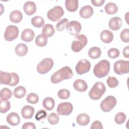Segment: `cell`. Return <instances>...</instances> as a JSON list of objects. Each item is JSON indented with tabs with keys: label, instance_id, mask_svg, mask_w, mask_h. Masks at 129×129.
<instances>
[{
	"label": "cell",
	"instance_id": "35",
	"mask_svg": "<svg viewBox=\"0 0 129 129\" xmlns=\"http://www.w3.org/2000/svg\"><path fill=\"white\" fill-rule=\"evenodd\" d=\"M126 120L125 114L122 112H119L117 113L114 117V120L115 122L118 124H122L125 122Z\"/></svg>",
	"mask_w": 129,
	"mask_h": 129
},
{
	"label": "cell",
	"instance_id": "6",
	"mask_svg": "<svg viewBox=\"0 0 129 129\" xmlns=\"http://www.w3.org/2000/svg\"><path fill=\"white\" fill-rule=\"evenodd\" d=\"M114 72L119 75L127 74L129 72V61L124 60H118L114 63Z\"/></svg>",
	"mask_w": 129,
	"mask_h": 129
},
{
	"label": "cell",
	"instance_id": "44",
	"mask_svg": "<svg viewBox=\"0 0 129 129\" xmlns=\"http://www.w3.org/2000/svg\"><path fill=\"white\" fill-rule=\"evenodd\" d=\"M12 75V81L10 84V86H15L17 85L19 82V77L17 74L15 73H11Z\"/></svg>",
	"mask_w": 129,
	"mask_h": 129
},
{
	"label": "cell",
	"instance_id": "26",
	"mask_svg": "<svg viewBox=\"0 0 129 129\" xmlns=\"http://www.w3.org/2000/svg\"><path fill=\"white\" fill-rule=\"evenodd\" d=\"M15 51L17 55L23 56L27 53L28 47L25 44L19 43L16 46Z\"/></svg>",
	"mask_w": 129,
	"mask_h": 129
},
{
	"label": "cell",
	"instance_id": "21",
	"mask_svg": "<svg viewBox=\"0 0 129 129\" xmlns=\"http://www.w3.org/2000/svg\"><path fill=\"white\" fill-rule=\"evenodd\" d=\"M55 33L53 26L50 24H45L42 30V34L45 37H51Z\"/></svg>",
	"mask_w": 129,
	"mask_h": 129
},
{
	"label": "cell",
	"instance_id": "17",
	"mask_svg": "<svg viewBox=\"0 0 129 129\" xmlns=\"http://www.w3.org/2000/svg\"><path fill=\"white\" fill-rule=\"evenodd\" d=\"M34 36L35 33L32 30L25 29L22 32L21 38L23 41L28 42L32 41L33 40Z\"/></svg>",
	"mask_w": 129,
	"mask_h": 129
},
{
	"label": "cell",
	"instance_id": "19",
	"mask_svg": "<svg viewBox=\"0 0 129 129\" xmlns=\"http://www.w3.org/2000/svg\"><path fill=\"white\" fill-rule=\"evenodd\" d=\"M73 87L76 91L80 92L86 91L88 88L86 82L82 79L76 80L73 84Z\"/></svg>",
	"mask_w": 129,
	"mask_h": 129
},
{
	"label": "cell",
	"instance_id": "28",
	"mask_svg": "<svg viewBox=\"0 0 129 129\" xmlns=\"http://www.w3.org/2000/svg\"><path fill=\"white\" fill-rule=\"evenodd\" d=\"M42 105L43 107L46 110H51L54 107V100L51 97H46L43 100Z\"/></svg>",
	"mask_w": 129,
	"mask_h": 129
},
{
	"label": "cell",
	"instance_id": "9",
	"mask_svg": "<svg viewBox=\"0 0 129 129\" xmlns=\"http://www.w3.org/2000/svg\"><path fill=\"white\" fill-rule=\"evenodd\" d=\"M19 34V29L15 25L7 27L4 33V38L8 41H12L16 39Z\"/></svg>",
	"mask_w": 129,
	"mask_h": 129
},
{
	"label": "cell",
	"instance_id": "13",
	"mask_svg": "<svg viewBox=\"0 0 129 129\" xmlns=\"http://www.w3.org/2000/svg\"><path fill=\"white\" fill-rule=\"evenodd\" d=\"M122 25V20L118 17H114L111 18L108 23L109 28L113 31L119 30Z\"/></svg>",
	"mask_w": 129,
	"mask_h": 129
},
{
	"label": "cell",
	"instance_id": "16",
	"mask_svg": "<svg viewBox=\"0 0 129 129\" xmlns=\"http://www.w3.org/2000/svg\"><path fill=\"white\" fill-rule=\"evenodd\" d=\"M34 108L32 106L25 105L21 110L22 116L25 119H30L34 115Z\"/></svg>",
	"mask_w": 129,
	"mask_h": 129
},
{
	"label": "cell",
	"instance_id": "30",
	"mask_svg": "<svg viewBox=\"0 0 129 129\" xmlns=\"http://www.w3.org/2000/svg\"><path fill=\"white\" fill-rule=\"evenodd\" d=\"M13 93L14 95L16 98H22L25 95L26 93V90L23 86H20L14 89Z\"/></svg>",
	"mask_w": 129,
	"mask_h": 129
},
{
	"label": "cell",
	"instance_id": "4",
	"mask_svg": "<svg viewBox=\"0 0 129 129\" xmlns=\"http://www.w3.org/2000/svg\"><path fill=\"white\" fill-rule=\"evenodd\" d=\"M75 38L76 39L73 41L71 48L73 51L78 52L81 51L87 44V38L84 34H78L75 36Z\"/></svg>",
	"mask_w": 129,
	"mask_h": 129
},
{
	"label": "cell",
	"instance_id": "11",
	"mask_svg": "<svg viewBox=\"0 0 129 129\" xmlns=\"http://www.w3.org/2000/svg\"><path fill=\"white\" fill-rule=\"evenodd\" d=\"M73 105L70 102H62L58 105L57 112L58 115H69L73 111Z\"/></svg>",
	"mask_w": 129,
	"mask_h": 129
},
{
	"label": "cell",
	"instance_id": "27",
	"mask_svg": "<svg viewBox=\"0 0 129 129\" xmlns=\"http://www.w3.org/2000/svg\"><path fill=\"white\" fill-rule=\"evenodd\" d=\"M88 54L89 56L92 59L98 58L100 57L101 55V49L99 47L96 46L92 47L89 50Z\"/></svg>",
	"mask_w": 129,
	"mask_h": 129
},
{
	"label": "cell",
	"instance_id": "10",
	"mask_svg": "<svg viewBox=\"0 0 129 129\" xmlns=\"http://www.w3.org/2000/svg\"><path fill=\"white\" fill-rule=\"evenodd\" d=\"M91 68L90 62L86 59H82L79 61L76 66V71L79 75H83L88 72Z\"/></svg>",
	"mask_w": 129,
	"mask_h": 129
},
{
	"label": "cell",
	"instance_id": "18",
	"mask_svg": "<svg viewBox=\"0 0 129 129\" xmlns=\"http://www.w3.org/2000/svg\"><path fill=\"white\" fill-rule=\"evenodd\" d=\"M93 14V9L89 5H86L83 7L79 12L81 17L84 19H88L91 17Z\"/></svg>",
	"mask_w": 129,
	"mask_h": 129
},
{
	"label": "cell",
	"instance_id": "38",
	"mask_svg": "<svg viewBox=\"0 0 129 129\" xmlns=\"http://www.w3.org/2000/svg\"><path fill=\"white\" fill-rule=\"evenodd\" d=\"M108 86L111 88H114L118 85L119 82L117 79L114 77H109L106 81Z\"/></svg>",
	"mask_w": 129,
	"mask_h": 129
},
{
	"label": "cell",
	"instance_id": "22",
	"mask_svg": "<svg viewBox=\"0 0 129 129\" xmlns=\"http://www.w3.org/2000/svg\"><path fill=\"white\" fill-rule=\"evenodd\" d=\"M65 6L67 10L70 12L77 11L79 6V2L77 0H66Z\"/></svg>",
	"mask_w": 129,
	"mask_h": 129
},
{
	"label": "cell",
	"instance_id": "25",
	"mask_svg": "<svg viewBox=\"0 0 129 129\" xmlns=\"http://www.w3.org/2000/svg\"><path fill=\"white\" fill-rule=\"evenodd\" d=\"M76 121L78 124L82 126L87 125L90 122L89 116L85 113H81L79 114L76 118Z\"/></svg>",
	"mask_w": 129,
	"mask_h": 129
},
{
	"label": "cell",
	"instance_id": "5",
	"mask_svg": "<svg viewBox=\"0 0 129 129\" xmlns=\"http://www.w3.org/2000/svg\"><path fill=\"white\" fill-rule=\"evenodd\" d=\"M53 61L51 58H45L42 60L37 66V71L40 74H44L48 72L53 67Z\"/></svg>",
	"mask_w": 129,
	"mask_h": 129
},
{
	"label": "cell",
	"instance_id": "43",
	"mask_svg": "<svg viewBox=\"0 0 129 129\" xmlns=\"http://www.w3.org/2000/svg\"><path fill=\"white\" fill-rule=\"evenodd\" d=\"M47 112L46 111L43 109H40L36 113L35 118L37 120L39 121L42 119L45 118L47 117Z\"/></svg>",
	"mask_w": 129,
	"mask_h": 129
},
{
	"label": "cell",
	"instance_id": "45",
	"mask_svg": "<svg viewBox=\"0 0 129 129\" xmlns=\"http://www.w3.org/2000/svg\"><path fill=\"white\" fill-rule=\"evenodd\" d=\"M90 128L91 129H102L103 126L100 121L99 120H95L92 123Z\"/></svg>",
	"mask_w": 129,
	"mask_h": 129
},
{
	"label": "cell",
	"instance_id": "8",
	"mask_svg": "<svg viewBox=\"0 0 129 129\" xmlns=\"http://www.w3.org/2000/svg\"><path fill=\"white\" fill-rule=\"evenodd\" d=\"M63 14L64 11L62 7L56 6L48 11L47 13V17L50 21L56 22L61 19Z\"/></svg>",
	"mask_w": 129,
	"mask_h": 129
},
{
	"label": "cell",
	"instance_id": "24",
	"mask_svg": "<svg viewBox=\"0 0 129 129\" xmlns=\"http://www.w3.org/2000/svg\"><path fill=\"white\" fill-rule=\"evenodd\" d=\"M23 18L22 13L18 10L12 11L10 14V21L14 23H18L21 21Z\"/></svg>",
	"mask_w": 129,
	"mask_h": 129
},
{
	"label": "cell",
	"instance_id": "15",
	"mask_svg": "<svg viewBox=\"0 0 129 129\" xmlns=\"http://www.w3.org/2000/svg\"><path fill=\"white\" fill-rule=\"evenodd\" d=\"M24 12L29 16L34 14L36 11V6L35 4L31 1L26 2L23 6Z\"/></svg>",
	"mask_w": 129,
	"mask_h": 129
},
{
	"label": "cell",
	"instance_id": "48",
	"mask_svg": "<svg viewBox=\"0 0 129 129\" xmlns=\"http://www.w3.org/2000/svg\"><path fill=\"white\" fill-rule=\"evenodd\" d=\"M123 55L126 58H129V46H127L123 50Z\"/></svg>",
	"mask_w": 129,
	"mask_h": 129
},
{
	"label": "cell",
	"instance_id": "2",
	"mask_svg": "<svg viewBox=\"0 0 129 129\" xmlns=\"http://www.w3.org/2000/svg\"><path fill=\"white\" fill-rule=\"evenodd\" d=\"M110 71V63L106 59H102L95 64L93 69L94 75L98 78L106 76Z\"/></svg>",
	"mask_w": 129,
	"mask_h": 129
},
{
	"label": "cell",
	"instance_id": "47",
	"mask_svg": "<svg viewBox=\"0 0 129 129\" xmlns=\"http://www.w3.org/2000/svg\"><path fill=\"white\" fill-rule=\"evenodd\" d=\"M91 3L96 7H100L103 5L105 2L104 0H91Z\"/></svg>",
	"mask_w": 129,
	"mask_h": 129
},
{
	"label": "cell",
	"instance_id": "12",
	"mask_svg": "<svg viewBox=\"0 0 129 129\" xmlns=\"http://www.w3.org/2000/svg\"><path fill=\"white\" fill-rule=\"evenodd\" d=\"M66 29L71 35L75 36L78 35L81 31L82 26L80 22L76 21H72L68 23Z\"/></svg>",
	"mask_w": 129,
	"mask_h": 129
},
{
	"label": "cell",
	"instance_id": "36",
	"mask_svg": "<svg viewBox=\"0 0 129 129\" xmlns=\"http://www.w3.org/2000/svg\"><path fill=\"white\" fill-rule=\"evenodd\" d=\"M26 100L28 102L31 104H35L38 102L39 100V97L37 94L33 93H31L27 95Z\"/></svg>",
	"mask_w": 129,
	"mask_h": 129
},
{
	"label": "cell",
	"instance_id": "42",
	"mask_svg": "<svg viewBox=\"0 0 129 129\" xmlns=\"http://www.w3.org/2000/svg\"><path fill=\"white\" fill-rule=\"evenodd\" d=\"M120 52L119 50L115 48H110L108 50L107 54L108 56L111 58H115L119 56Z\"/></svg>",
	"mask_w": 129,
	"mask_h": 129
},
{
	"label": "cell",
	"instance_id": "32",
	"mask_svg": "<svg viewBox=\"0 0 129 129\" xmlns=\"http://www.w3.org/2000/svg\"><path fill=\"white\" fill-rule=\"evenodd\" d=\"M31 24L33 26L37 28H40L44 24V19L39 16H36L31 19Z\"/></svg>",
	"mask_w": 129,
	"mask_h": 129
},
{
	"label": "cell",
	"instance_id": "20",
	"mask_svg": "<svg viewBox=\"0 0 129 129\" xmlns=\"http://www.w3.org/2000/svg\"><path fill=\"white\" fill-rule=\"evenodd\" d=\"M101 40L105 43H110L113 39V34L111 31L108 30H103L100 35Z\"/></svg>",
	"mask_w": 129,
	"mask_h": 129
},
{
	"label": "cell",
	"instance_id": "1",
	"mask_svg": "<svg viewBox=\"0 0 129 129\" xmlns=\"http://www.w3.org/2000/svg\"><path fill=\"white\" fill-rule=\"evenodd\" d=\"M73 76V73L72 69L68 66H65L55 72L51 76L50 81L53 84H57L63 80L71 79Z\"/></svg>",
	"mask_w": 129,
	"mask_h": 129
},
{
	"label": "cell",
	"instance_id": "41",
	"mask_svg": "<svg viewBox=\"0 0 129 129\" xmlns=\"http://www.w3.org/2000/svg\"><path fill=\"white\" fill-rule=\"evenodd\" d=\"M121 40L125 43L129 42V30L128 29H123L120 34Z\"/></svg>",
	"mask_w": 129,
	"mask_h": 129
},
{
	"label": "cell",
	"instance_id": "14",
	"mask_svg": "<svg viewBox=\"0 0 129 129\" xmlns=\"http://www.w3.org/2000/svg\"><path fill=\"white\" fill-rule=\"evenodd\" d=\"M20 117L18 113L15 112H11L7 116V121L12 126H16L20 122Z\"/></svg>",
	"mask_w": 129,
	"mask_h": 129
},
{
	"label": "cell",
	"instance_id": "39",
	"mask_svg": "<svg viewBox=\"0 0 129 129\" xmlns=\"http://www.w3.org/2000/svg\"><path fill=\"white\" fill-rule=\"evenodd\" d=\"M68 23V20L67 18H64L58 22L56 25V29L58 31H62L67 26Z\"/></svg>",
	"mask_w": 129,
	"mask_h": 129
},
{
	"label": "cell",
	"instance_id": "23",
	"mask_svg": "<svg viewBox=\"0 0 129 129\" xmlns=\"http://www.w3.org/2000/svg\"><path fill=\"white\" fill-rule=\"evenodd\" d=\"M12 81V75L11 73L0 71V82L1 84L9 85Z\"/></svg>",
	"mask_w": 129,
	"mask_h": 129
},
{
	"label": "cell",
	"instance_id": "33",
	"mask_svg": "<svg viewBox=\"0 0 129 129\" xmlns=\"http://www.w3.org/2000/svg\"><path fill=\"white\" fill-rule=\"evenodd\" d=\"M36 44L40 47L45 46L47 43V39L42 34H39L35 39Z\"/></svg>",
	"mask_w": 129,
	"mask_h": 129
},
{
	"label": "cell",
	"instance_id": "37",
	"mask_svg": "<svg viewBox=\"0 0 129 129\" xmlns=\"http://www.w3.org/2000/svg\"><path fill=\"white\" fill-rule=\"evenodd\" d=\"M47 120L49 123L52 125H55L59 121V116L55 113L53 112L48 115Z\"/></svg>",
	"mask_w": 129,
	"mask_h": 129
},
{
	"label": "cell",
	"instance_id": "31",
	"mask_svg": "<svg viewBox=\"0 0 129 129\" xmlns=\"http://www.w3.org/2000/svg\"><path fill=\"white\" fill-rule=\"evenodd\" d=\"M11 108L10 102L8 100L1 99L0 100V111L2 113H5L10 110Z\"/></svg>",
	"mask_w": 129,
	"mask_h": 129
},
{
	"label": "cell",
	"instance_id": "3",
	"mask_svg": "<svg viewBox=\"0 0 129 129\" xmlns=\"http://www.w3.org/2000/svg\"><path fill=\"white\" fill-rule=\"evenodd\" d=\"M106 88L102 82H98L94 84L89 92V96L92 100H98L105 92Z\"/></svg>",
	"mask_w": 129,
	"mask_h": 129
},
{
	"label": "cell",
	"instance_id": "46",
	"mask_svg": "<svg viewBox=\"0 0 129 129\" xmlns=\"http://www.w3.org/2000/svg\"><path fill=\"white\" fill-rule=\"evenodd\" d=\"M22 128L23 129H27V128L35 129L36 126L34 123L33 122H25L23 124Z\"/></svg>",
	"mask_w": 129,
	"mask_h": 129
},
{
	"label": "cell",
	"instance_id": "7",
	"mask_svg": "<svg viewBox=\"0 0 129 129\" xmlns=\"http://www.w3.org/2000/svg\"><path fill=\"white\" fill-rule=\"evenodd\" d=\"M117 101L113 96H108L104 99L100 104V108L104 112L111 111L116 105Z\"/></svg>",
	"mask_w": 129,
	"mask_h": 129
},
{
	"label": "cell",
	"instance_id": "34",
	"mask_svg": "<svg viewBox=\"0 0 129 129\" xmlns=\"http://www.w3.org/2000/svg\"><path fill=\"white\" fill-rule=\"evenodd\" d=\"M12 92L9 89L4 88L1 90L0 96L1 99L4 100H8L12 97Z\"/></svg>",
	"mask_w": 129,
	"mask_h": 129
},
{
	"label": "cell",
	"instance_id": "40",
	"mask_svg": "<svg viewBox=\"0 0 129 129\" xmlns=\"http://www.w3.org/2000/svg\"><path fill=\"white\" fill-rule=\"evenodd\" d=\"M57 95L59 98L61 99H67L70 96V92L67 89H62L58 91Z\"/></svg>",
	"mask_w": 129,
	"mask_h": 129
},
{
	"label": "cell",
	"instance_id": "29",
	"mask_svg": "<svg viewBox=\"0 0 129 129\" xmlns=\"http://www.w3.org/2000/svg\"><path fill=\"white\" fill-rule=\"evenodd\" d=\"M104 10L105 12L109 15H112L115 14L118 11V7L116 4L113 3H107L105 7Z\"/></svg>",
	"mask_w": 129,
	"mask_h": 129
}]
</instances>
